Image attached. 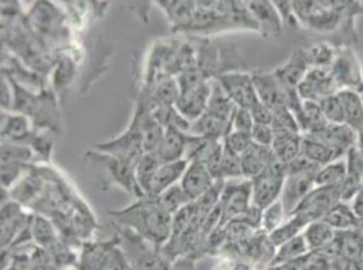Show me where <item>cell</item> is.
I'll return each instance as SVG.
<instances>
[{
	"label": "cell",
	"instance_id": "cell-1",
	"mask_svg": "<svg viewBox=\"0 0 363 270\" xmlns=\"http://www.w3.org/2000/svg\"><path fill=\"white\" fill-rule=\"evenodd\" d=\"M110 215L117 218L121 225L133 228L140 237L157 247L171 238L172 215L159 204L157 199L145 197V200H138L136 204L125 210L110 212Z\"/></svg>",
	"mask_w": 363,
	"mask_h": 270
},
{
	"label": "cell",
	"instance_id": "cell-2",
	"mask_svg": "<svg viewBox=\"0 0 363 270\" xmlns=\"http://www.w3.org/2000/svg\"><path fill=\"white\" fill-rule=\"evenodd\" d=\"M318 169L320 166L315 165L303 155L286 165V179L281 201L289 218L294 213L305 196L316 187Z\"/></svg>",
	"mask_w": 363,
	"mask_h": 270
},
{
	"label": "cell",
	"instance_id": "cell-3",
	"mask_svg": "<svg viewBox=\"0 0 363 270\" xmlns=\"http://www.w3.org/2000/svg\"><path fill=\"white\" fill-rule=\"evenodd\" d=\"M122 253L132 270H171L164 257L152 249L150 243L138 234L123 233L121 238Z\"/></svg>",
	"mask_w": 363,
	"mask_h": 270
},
{
	"label": "cell",
	"instance_id": "cell-4",
	"mask_svg": "<svg viewBox=\"0 0 363 270\" xmlns=\"http://www.w3.org/2000/svg\"><path fill=\"white\" fill-rule=\"evenodd\" d=\"M340 201V187H315L305 196L293 215L298 216L308 225L312 222L323 221Z\"/></svg>",
	"mask_w": 363,
	"mask_h": 270
},
{
	"label": "cell",
	"instance_id": "cell-5",
	"mask_svg": "<svg viewBox=\"0 0 363 270\" xmlns=\"http://www.w3.org/2000/svg\"><path fill=\"white\" fill-rule=\"evenodd\" d=\"M286 179V165L275 161L266 172L252 180V204L263 211L281 200Z\"/></svg>",
	"mask_w": 363,
	"mask_h": 270
},
{
	"label": "cell",
	"instance_id": "cell-6",
	"mask_svg": "<svg viewBox=\"0 0 363 270\" xmlns=\"http://www.w3.org/2000/svg\"><path fill=\"white\" fill-rule=\"evenodd\" d=\"M95 148L98 151H105L108 155H113L123 164L136 169L137 164L145 154L144 146H143V133H141V124H140L138 117L136 115L133 126L122 136L106 143L96 145Z\"/></svg>",
	"mask_w": 363,
	"mask_h": 270
},
{
	"label": "cell",
	"instance_id": "cell-7",
	"mask_svg": "<svg viewBox=\"0 0 363 270\" xmlns=\"http://www.w3.org/2000/svg\"><path fill=\"white\" fill-rule=\"evenodd\" d=\"M331 74L339 90H363L362 66L358 56L350 47H337Z\"/></svg>",
	"mask_w": 363,
	"mask_h": 270
},
{
	"label": "cell",
	"instance_id": "cell-8",
	"mask_svg": "<svg viewBox=\"0 0 363 270\" xmlns=\"http://www.w3.org/2000/svg\"><path fill=\"white\" fill-rule=\"evenodd\" d=\"M339 86L335 81L331 68H311L297 88V93L303 100L320 103L323 99L339 92Z\"/></svg>",
	"mask_w": 363,
	"mask_h": 270
},
{
	"label": "cell",
	"instance_id": "cell-9",
	"mask_svg": "<svg viewBox=\"0 0 363 270\" xmlns=\"http://www.w3.org/2000/svg\"><path fill=\"white\" fill-rule=\"evenodd\" d=\"M252 83L257 99L272 111L281 107H289L290 96L294 90H289L278 78V76L275 75V72L255 74L252 75Z\"/></svg>",
	"mask_w": 363,
	"mask_h": 270
},
{
	"label": "cell",
	"instance_id": "cell-10",
	"mask_svg": "<svg viewBox=\"0 0 363 270\" xmlns=\"http://www.w3.org/2000/svg\"><path fill=\"white\" fill-rule=\"evenodd\" d=\"M250 200H252V181L242 182V185L224 187L221 195L223 218L220 225L242 216L251 209Z\"/></svg>",
	"mask_w": 363,
	"mask_h": 270
},
{
	"label": "cell",
	"instance_id": "cell-11",
	"mask_svg": "<svg viewBox=\"0 0 363 270\" xmlns=\"http://www.w3.org/2000/svg\"><path fill=\"white\" fill-rule=\"evenodd\" d=\"M306 136L315 138L331 148L339 158L346 157L348 151L357 146L358 133L354 131L347 124H327L324 129Z\"/></svg>",
	"mask_w": 363,
	"mask_h": 270
},
{
	"label": "cell",
	"instance_id": "cell-12",
	"mask_svg": "<svg viewBox=\"0 0 363 270\" xmlns=\"http://www.w3.org/2000/svg\"><path fill=\"white\" fill-rule=\"evenodd\" d=\"M218 81L227 92L228 96L238 107L250 110L259 102L252 83V76L247 74H227L220 76Z\"/></svg>",
	"mask_w": 363,
	"mask_h": 270
},
{
	"label": "cell",
	"instance_id": "cell-13",
	"mask_svg": "<svg viewBox=\"0 0 363 270\" xmlns=\"http://www.w3.org/2000/svg\"><path fill=\"white\" fill-rule=\"evenodd\" d=\"M214 177L205 164L199 161H191L182 177V188L191 201H196L214 187Z\"/></svg>",
	"mask_w": 363,
	"mask_h": 270
},
{
	"label": "cell",
	"instance_id": "cell-14",
	"mask_svg": "<svg viewBox=\"0 0 363 270\" xmlns=\"http://www.w3.org/2000/svg\"><path fill=\"white\" fill-rule=\"evenodd\" d=\"M212 88L208 83L198 87L196 90L182 92L177 110L186 120H198L208 110L209 99H211Z\"/></svg>",
	"mask_w": 363,
	"mask_h": 270
},
{
	"label": "cell",
	"instance_id": "cell-15",
	"mask_svg": "<svg viewBox=\"0 0 363 270\" xmlns=\"http://www.w3.org/2000/svg\"><path fill=\"white\" fill-rule=\"evenodd\" d=\"M240 158H242V175L244 177L251 181L259 177L277 161L272 148L262 146L254 142L247 151L242 153Z\"/></svg>",
	"mask_w": 363,
	"mask_h": 270
},
{
	"label": "cell",
	"instance_id": "cell-16",
	"mask_svg": "<svg viewBox=\"0 0 363 270\" xmlns=\"http://www.w3.org/2000/svg\"><path fill=\"white\" fill-rule=\"evenodd\" d=\"M346 163L347 175L340 187V200L345 203H351L363 184V157L357 146L348 151Z\"/></svg>",
	"mask_w": 363,
	"mask_h": 270
},
{
	"label": "cell",
	"instance_id": "cell-17",
	"mask_svg": "<svg viewBox=\"0 0 363 270\" xmlns=\"http://www.w3.org/2000/svg\"><path fill=\"white\" fill-rule=\"evenodd\" d=\"M248 11L251 13L252 18L259 26V29L263 31L264 35H278L284 20L279 16L277 7L272 1H251L248 3Z\"/></svg>",
	"mask_w": 363,
	"mask_h": 270
},
{
	"label": "cell",
	"instance_id": "cell-18",
	"mask_svg": "<svg viewBox=\"0 0 363 270\" xmlns=\"http://www.w3.org/2000/svg\"><path fill=\"white\" fill-rule=\"evenodd\" d=\"M301 143L303 135L300 133L277 130L272 141V151L278 163L288 165L301 155Z\"/></svg>",
	"mask_w": 363,
	"mask_h": 270
},
{
	"label": "cell",
	"instance_id": "cell-19",
	"mask_svg": "<svg viewBox=\"0 0 363 270\" xmlns=\"http://www.w3.org/2000/svg\"><path fill=\"white\" fill-rule=\"evenodd\" d=\"M117 240L84 245L79 259V270H104L116 249Z\"/></svg>",
	"mask_w": 363,
	"mask_h": 270
},
{
	"label": "cell",
	"instance_id": "cell-20",
	"mask_svg": "<svg viewBox=\"0 0 363 270\" xmlns=\"http://www.w3.org/2000/svg\"><path fill=\"white\" fill-rule=\"evenodd\" d=\"M187 168H189L187 160L162 164L152 179L147 197H151V199L159 197L169 187L175 185V182L183 177Z\"/></svg>",
	"mask_w": 363,
	"mask_h": 270
},
{
	"label": "cell",
	"instance_id": "cell-21",
	"mask_svg": "<svg viewBox=\"0 0 363 270\" xmlns=\"http://www.w3.org/2000/svg\"><path fill=\"white\" fill-rule=\"evenodd\" d=\"M190 135L183 134V131L175 127H167L164 138L156 151L162 164L177 163L183 160L187 151Z\"/></svg>",
	"mask_w": 363,
	"mask_h": 270
},
{
	"label": "cell",
	"instance_id": "cell-22",
	"mask_svg": "<svg viewBox=\"0 0 363 270\" xmlns=\"http://www.w3.org/2000/svg\"><path fill=\"white\" fill-rule=\"evenodd\" d=\"M309 69L311 66L306 60L305 50H300L293 53L288 62L274 72L289 90H297Z\"/></svg>",
	"mask_w": 363,
	"mask_h": 270
},
{
	"label": "cell",
	"instance_id": "cell-23",
	"mask_svg": "<svg viewBox=\"0 0 363 270\" xmlns=\"http://www.w3.org/2000/svg\"><path fill=\"white\" fill-rule=\"evenodd\" d=\"M232 119L225 118L206 110V112L194 123L191 131L196 136L209 138V139H220L227 138L232 131Z\"/></svg>",
	"mask_w": 363,
	"mask_h": 270
},
{
	"label": "cell",
	"instance_id": "cell-24",
	"mask_svg": "<svg viewBox=\"0 0 363 270\" xmlns=\"http://www.w3.org/2000/svg\"><path fill=\"white\" fill-rule=\"evenodd\" d=\"M293 114L300 126V131L303 135L313 134L328 124L321 111V107L316 102L303 100Z\"/></svg>",
	"mask_w": 363,
	"mask_h": 270
},
{
	"label": "cell",
	"instance_id": "cell-25",
	"mask_svg": "<svg viewBox=\"0 0 363 270\" xmlns=\"http://www.w3.org/2000/svg\"><path fill=\"white\" fill-rule=\"evenodd\" d=\"M343 110H345V124L354 131L359 133L363 130V98L361 92L355 90H340L337 92Z\"/></svg>",
	"mask_w": 363,
	"mask_h": 270
},
{
	"label": "cell",
	"instance_id": "cell-26",
	"mask_svg": "<svg viewBox=\"0 0 363 270\" xmlns=\"http://www.w3.org/2000/svg\"><path fill=\"white\" fill-rule=\"evenodd\" d=\"M303 234L311 252H323L333 245L337 233L327 222L318 221L306 225Z\"/></svg>",
	"mask_w": 363,
	"mask_h": 270
},
{
	"label": "cell",
	"instance_id": "cell-27",
	"mask_svg": "<svg viewBox=\"0 0 363 270\" xmlns=\"http://www.w3.org/2000/svg\"><path fill=\"white\" fill-rule=\"evenodd\" d=\"M323 221L331 225L336 233L354 231L359 223V219L352 211L351 204L345 201L337 203L333 210L325 215Z\"/></svg>",
	"mask_w": 363,
	"mask_h": 270
},
{
	"label": "cell",
	"instance_id": "cell-28",
	"mask_svg": "<svg viewBox=\"0 0 363 270\" xmlns=\"http://www.w3.org/2000/svg\"><path fill=\"white\" fill-rule=\"evenodd\" d=\"M301 155L320 168L328 165L336 160H340L331 148H328L323 142H318L315 138H311L306 135H303Z\"/></svg>",
	"mask_w": 363,
	"mask_h": 270
},
{
	"label": "cell",
	"instance_id": "cell-29",
	"mask_svg": "<svg viewBox=\"0 0 363 270\" xmlns=\"http://www.w3.org/2000/svg\"><path fill=\"white\" fill-rule=\"evenodd\" d=\"M309 253H311V249L306 243V240H305L303 234H300L296 238L288 240L286 243H284L278 247L275 257L272 259V265L284 264V262H294V261L301 259Z\"/></svg>",
	"mask_w": 363,
	"mask_h": 270
},
{
	"label": "cell",
	"instance_id": "cell-30",
	"mask_svg": "<svg viewBox=\"0 0 363 270\" xmlns=\"http://www.w3.org/2000/svg\"><path fill=\"white\" fill-rule=\"evenodd\" d=\"M347 175L346 158L336 160L328 165L321 166L316 176V187H342Z\"/></svg>",
	"mask_w": 363,
	"mask_h": 270
},
{
	"label": "cell",
	"instance_id": "cell-31",
	"mask_svg": "<svg viewBox=\"0 0 363 270\" xmlns=\"http://www.w3.org/2000/svg\"><path fill=\"white\" fill-rule=\"evenodd\" d=\"M162 165V161L156 151L145 153L140 163L136 166V180L143 189V192L147 195L148 188L151 185L152 179L156 175L157 169Z\"/></svg>",
	"mask_w": 363,
	"mask_h": 270
},
{
	"label": "cell",
	"instance_id": "cell-32",
	"mask_svg": "<svg viewBox=\"0 0 363 270\" xmlns=\"http://www.w3.org/2000/svg\"><path fill=\"white\" fill-rule=\"evenodd\" d=\"M22 219L19 207L14 203H9L1 209V246L6 247L11 242Z\"/></svg>",
	"mask_w": 363,
	"mask_h": 270
},
{
	"label": "cell",
	"instance_id": "cell-33",
	"mask_svg": "<svg viewBox=\"0 0 363 270\" xmlns=\"http://www.w3.org/2000/svg\"><path fill=\"white\" fill-rule=\"evenodd\" d=\"M305 227L306 225L303 223V221L298 216L293 215L289 218L288 221H285V223H282L277 230H274L272 234H269V240H272V243L275 247H279L281 245L286 243L288 240H293L297 235L303 234Z\"/></svg>",
	"mask_w": 363,
	"mask_h": 270
},
{
	"label": "cell",
	"instance_id": "cell-34",
	"mask_svg": "<svg viewBox=\"0 0 363 270\" xmlns=\"http://www.w3.org/2000/svg\"><path fill=\"white\" fill-rule=\"evenodd\" d=\"M336 52L337 47L323 42L318 45L312 46L309 49L305 50L306 54V60L311 68H331L333 66V60L336 57Z\"/></svg>",
	"mask_w": 363,
	"mask_h": 270
},
{
	"label": "cell",
	"instance_id": "cell-35",
	"mask_svg": "<svg viewBox=\"0 0 363 270\" xmlns=\"http://www.w3.org/2000/svg\"><path fill=\"white\" fill-rule=\"evenodd\" d=\"M159 204L164 209V210L171 213L172 216L181 211L183 207H186L187 204L191 203V200L189 199V196L184 194L181 184H175L172 187H169L167 191H164L159 197H156Z\"/></svg>",
	"mask_w": 363,
	"mask_h": 270
},
{
	"label": "cell",
	"instance_id": "cell-36",
	"mask_svg": "<svg viewBox=\"0 0 363 270\" xmlns=\"http://www.w3.org/2000/svg\"><path fill=\"white\" fill-rule=\"evenodd\" d=\"M179 96H181V88H179L178 80H174V78H166L160 81L153 90V102L157 105L172 107L177 105Z\"/></svg>",
	"mask_w": 363,
	"mask_h": 270
},
{
	"label": "cell",
	"instance_id": "cell-37",
	"mask_svg": "<svg viewBox=\"0 0 363 270\" xmlns=\"http://www.w3.org/2000/svg\"><path fill=\"white\" fill-rule=\"evenodd\" d=\"M31 234H33V238L46 249H52L57 243L53 227L41 216H37L33 219Z\"/></svg>",
	"mask_w": 363,
	"mask_h": 270
},
{
	"label": "cell",
	"instance_id": "cell-38",
	"mask_svg": "<svg viewBox=\"0 0 363 270\" xmlns=\"http://www.w3.org/2000/svg\"><path fill=\"white\" fill-rule=\"evenodd\" d=\"M1 123V136L4 139L21 141L29 134V123L25 117H6Z\"/></svg>",
	"mask_w": 363,
	"mask_h": 270
},
{
	"label": "cell",
	"instance_id": "cell-39",
	"mask_svg": "<svg viewBox=\"0 0 363 270\" xmlns=\"http://www.w3.org/2000/svg\"><path fill=\"white\" fill-rule=\"evenodd\" d=\"M286 211L284 209V204L281 200L275 201L267 209H264L262 212V225L263 230L267 234H272L274 230H277L282 223H285L286 219Z\"/></svg>",
	"mask_w": 363,
	"mask_h": 270
},
{
	"label": "cell",
	"instance_id": "cell-40",
	"mask_svg": "<svg viewBox=\"0 0 363 270\" xmlns=\"http://www.w3.org/2000/svg\"><path fill=\"white\" fill-rule=\"evenodd\" d=\"M318 105L328 124H345V110L337 93L323 99Z\"/></svg>",
	"mask_w": 363,
	"mask_h": 270
},
{
	"label": "cell",
	"instance_id": "cell-41",
	"mask_svg": "<svg viewBox=\"0 0 363 270\" xmlns=\"http://www.w3.org/2000/svg\"><path fill=\"white\" fill-rule=\"evenodd\" d=\"M272 126L275 131L285 130V131H293V133L301 134L297 119L289 107H281L272 111Z\"/></svg>",
	"mask_w": 363,
	"mask_h": 270
},
{
	"label": "cell",
	"instance_id": "cell-42",
	"mask_svg": "<svg viewBox=\"0 0 363 270\" xmlns=\"http://www.w3.org/2000/svg\"><path fill=\"white\" fill-rule=\"evenodd\" d=\"M239 179L242 175V158L236 153L230 151L224 143V155L221 165V180L224 179Z\"/></svg>",
	"mask_w": 363,
	"mask_h": 270
},
{
	"label": "cell",
	"instance_id": "cell-43",
	"mask_svg": "<svg viewBox=\"0 0 363 270\" xmlns=\"http://www.w3.org/2000/svg\"><path fill=\"white\" fill-rule=\"evenodd\" d=\"M206 74L199 68L194 66L190 69H184L182 71L181 75L178 77V84L182 92H187V90H196L198 87L203 86L206 81Z\"/></svg>",
	"mask_w": 363,
	"mask_h": 270
},
{
	"label": "cell",
	"instance_id": "cell-44",
	"mask_svg": "<svg viewBox=\"0 0 363 270\" xmlns=\"http://www.w3.org/2000/svg\"><path fill=\"white\" fill-rule=\"evenodd\" d=\"M30 157L31 151L25 146L7 143L1 146V165H21Z\"/></svg>",
	"mask_w": 363,
	"mask_h": 270
},
{
	"label": "cell",
	"instance_id": "cell-45",
	"mask_svg": "<svg viewBox=\"0 0 363 270\" xmlns=\"http://www.w3.org/2000/svg\"><path fill=\"white\" fill-rule=\"evenodd\" d=\"M224 143L233 153H236L238 155H242V153L252 145V138H251V134H248V133L232 131L225 138Z\"/></svg>",
	"mask_w": 363,
	"mask_h": 270
},
{
	"label": "cell",
	"instance_id": "cell-46",
	"mask_svg": "<svg viewBox=\"0 0 363 270\" xmlns=\"http://www.w3.org/2000/svg\"><path fill=\"white\" fill-rule=\"evenodd\" d=\"M301 270H333V262L321 253L311 252L301 259Z\"/></svg>",
	"mask_w": 363,
	"mask_h": 270
},
{
	"label": "cell",
	"instance_id": "cell-47",
	"mask_svg": "<svg viewBox=\"0 0 363 270\" xmlns=\"http://www.w3.org/2000/svg\"><path fill=\"white\" fill-rule=\"evenodd\" d=\"M254 124L255 123L252 119L251 111L248 108L238 107L233 114V118H232V127L235 129L233 131H242V133L251 134Z\"/></svg>",
	"mask_w": 363,
	"mask_h": 270
},
{
	"label": "cell",
	"instance_id": "cell-48",
	"mask_svg": "<svg viewBox=\"0 0 363 270\" xmlns=\"http://www.w3.org/2000/svg\"><path fill=\"white\" fill-rule=\"evenodd\" d=\"M274 135H275V131H274L272 124L255 123L252 127V131H251V138H252L254 143L262 145V146H269V148H272Z\"/></svg>",
	"mask_w": 363,
	"mask_h": 270
},
{
	"label": "cell",
	"instance_id": "cell-49",
	"mask_svg": "<svg viewBox=\"0 0 363 270\" xmlns=\"http://www.w3.org/2000/svg\"><path fill=\"white\" fill-rule=\"evenodd\" d=\"M251 115L254 123H260V124H272V111L267 107L263 105L260 100L257 102L255 105L250 108Z\"/></svg>",
	"mask_w": 363,
	"mask_h": 270
},
{
	"label": "cell",
	"instance_id": "cell-50",
	"mask_svg": "<svg viewBox=\"0 0 363 270\" xmlns=\"http://www.w3.org/2000/svg\"><path fill=\"white\" fill-rule=\"evenodd\" d=\"M104 270H130V266L125 258V255L120 249H114L113 254L110 257V261Z\"/></svg>",
	"mask_w": 363,
	"mask_h": 270
},
{
	"label": "cell",
	"instance_id": "cell-51",
	"mask_svg": "<svg viewBox=\"0 0 363 270\" xmlns=\"http://www.w3.org/2000/svg\"><path fill=\"white\" fill-rule=\"evenodd\" d=\"M72 74H74V66H72L71 61H69V59H64V61H61L60 68L56 74V84L57 86L67 84Z\"/></svg>",
	"mask_w": 363,
	"mask_h": 270
},
{
	"label": "cell",
	"instance_id": "cell-52",
	"mask_svg": "<svg viewBox=\"0 0 363 270\" xmlns=\"http://www.w3.org/2000/svg\"><path fill=\"white\" fill-rule=\"evenodd\" d=\"M7 270H31V261L26 255H16Z\"/></svg>",
	"mask_w": 363,
	"mask_h": 270
},
{
	"label": "cell",
	"instance_id": "cell-53",
	"mask_svg": "<svg viewBox=\"0 0 363 270\" xmlns=\"http://www.w3.org/2000/svg\"><path fill=\"white\" fill-rule=\"evenodd\" d=\"M350 204L352 207V211L355 212V215L358 216V219L363 221V184L359 192L352 199V201Z\"/></svg>",
	"mask_w": 363,
	"mask_h": 270
},
{
	"label": "cell",
	"instance_id": "cell-54",
	"mask_svg": "<svg viewBox=\"0 0 363 270\" xmlns=\"http://www.w3.org/2000/svg\"><path fill=\"white\" fill-rule=\"evenodd\" d=\"M301 259L294 261V262H284V264L270 265V268L267 270H301Z\"/></svg>",
	"mask_w": 363,
	"mask_h": 270
},
{
	"label": "cell",
	"instance_id": "cell-55",
	"mask_svg": "<svg viewBox=\"0 0 363 270\" xmlns=\"http://www.w3.org/2000/svg\"><path fill=\"white\" fill-rule=\"evenodd\" d=\"M357 149L362 154L363 157V130L358 133V138H357Z\"/></svg>",
	"mask_w": 363,
	"mask_h": 270
},
{
	"label": "cell",
	"instance_id": "cell-56",
	"mask_svg": "<svg viewBox=\"0 0 363 270\" xmlns=\"http://www.w3.org/2000/svg\"><path fill=\"white\" fill-rule=\"evenodd\" d=\"M130 270H132V269H130Z\"/></svg>",
	"mask_w": 363,
	"mask_h": 270
}]
</instances>
